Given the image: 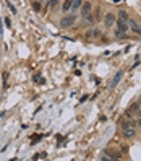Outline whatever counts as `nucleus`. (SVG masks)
<instances>
[{
  "mask_svg": "<svg viewBox=\"0 0 141 161\" xmlns=\"http://www.w3.org/2000/svg\"><path fill=\"white\" fill-rule=\"evenodd\" d=\"M7 80H8V72H3V83L7 85Z\"/></svg>",
  "mask_w": 141,
  "mask_h": 161,
  "instance_id": "nucleus-19",
  "label": "nucleus"
},
{
  "mask_svg": "<svg viewBox=\"0 0 141 161\" xmlns=\"http://www.w3.org/2000/svg\"><path fill=\"white\" fill-rule=\"evenodd\" d=\"M71 5H73V0H63V3H62V11L63 13H68L71 10Z\"/></svg>",
  "mask_w": 141,
  "mask_h": 161,
  "instance_id": "nucleus-8",
  "label": "nucleus"
},
{
  "mask_svg": "<svg viewBox=\"0 0 141 161\" xmlns=\"http://www.w3.org/2000/svg\"><path fill=\"white\" fill-rule=\"evenodd\" d=\"M94 18H96V21L101 20V7H96V10H94Z\"/></svg>",
  "mask_w": 141,
  "mask_h": 161,
  "instance_id": "nucleus-15",
  "label": "nucleus"
},
{
  "mask_svg": "<svg viewBox=\"0 0 141 161\" xmlns=\"http://www.w3.org/2000/svg\"><path fill=\"white\" fill-rule=\"evenodd\" d=\"M114 36H115L117 39H125V38H126V33H125V31H120V30H117V28H115V31H114Z\"/></svg>",
  "mask_w": 141,
  "mask_h": 161,
  "instance_id": "nucleus-11",
  "label": "nucleus"
},
{
  "mask_svg": "<svg viewBox=\"0 0 141 161\" xmlns=\"http://www.w3.org/2000/svg\"><path fill=\"white\" fill-rule=\"evenodd\" d=\"M59 3H60V0H49V3H47V7H49L51 10H55L57 7H59Z\"/></svg>",
  "mask_w": 141,
  "mask_h": 161,
  "instance_id": "nucleus-13",
  "label": "nucleus"
},
{
  "mask_svg": "<svg viewBox=\"0 0 141 161\" xmlns=\"http://www.w3.org/2000/svg\"><path fill=\"white\" fill-rule=\"evenodd\" d=\"M8 7H10L11 13H13V15H16V8H15V5H11V2H8Z\"/></svg>",
  "mask_w": 141,
  "mask_h": 161,
  "instance_id": "nucleus-17",
  "label": "nucleus"
},
{
  "mask_svg": "<svg viewBox=\"0 0 141 161\" xmlns=\"http://www.w3.org/2000/svg\"><path fill=\"white\" fill-rule=\"evenodd\" d=\"M75 21H76V16L75 15H65L60 21H59V26L63 28V30H67V28H70L71 25H75Z\"/></svg>",
  "mask_w": 141,
  "mask_h": 161,
  "instance_id": "nucleus-1",
  "label": "nucleus"
},
{
  "mask_svg": "<svg viewBox=\"0 0 141 161\" xmlns=\"http://www.w3.org/2000/svg\"><path fill=\"white\" fill-rule=\"evenodd\" d=\"M83 20H84L86 23H89V26H92L94 23H96V18L92 16V13H88L86 16H83Z\"/></svg>",
  "mask_w": 141,
  "mask_h": 161,
  "instance_id": "nucleus-10",
  "label": "nucleus"
},
{
  "mask_svg": "<svg viewBox=\"0 0 141 161\" xmlns=\"http://www.w3.org/2000/svg\"><path fill=\"white\" fill-rule=\"evenodd\" d=\"M115 20H117V16L112 11H107L106 16H104V26L106 28H112V26L115 25Z\"/></svg>",
  "mask_w": 141,
  "mask_h": 161,
  "instance_id": "nucleus-2",
  "label": "nucleus"
},
{
  "mask_svg": "<svg viewBox=\"0 0 141 161\" xmlns=\"http://www.w3.org/2000/svg\"><path fill=\"white\" fill-rule=\"evenodd\" d=\"M123 73H125L123 70H118V72H117V73H115V76L112 78L110 85H109V90H115V88H117V85L120 83V80H122V76H123Z\"/></svg>",
  "mask_w": 141,
  "mask_h": 161,
  "instance_id": "nucleus-3",
  "label": "nucleus"
},
{
  "mask_svg": "<svg viewBox=\"0 0 141 161\" xmlns=\"http://www.w3.org/2000/svg\"><path fill=\"white\" fill-rule=\"evenodd\" d=\"M94 36H96V38H99V36H101V31H99V30H94Z\"/></svg>",
  "mask_w": 141,
  "mask_h": 161,
  "instance_id": "nucleus-20",
  "label": "nucleus"
},
{
  "mask_svg": "<svg viewBox=\"0 0 141 161\" xmlns=\"http://www.w3.org/2000/svg\"><path fill=\"white\" fill-rule=\"evenodd\" d=\"M140 104H141V99H140Z\"/></svg>",
  "mask_w": 141,
  "mask_h": 161,
  "instance_id": "nucleus-22",
  "label": "nucleus"
},
{
  "mask_svg": "<svg viewBox=\"0 0 141 161\" xmlns=\"http://www.w3.org/2000/svg\"><path fill=\"white\" fill-rule=\"evenodd\" d=\"M117 18H120V20H125V21H128V20H130V16H128V13H126L125 10H120V11H118V15H117Z\"/></svg>",
  "mask_w": 141,
  "mask_h": 161,
  "instance_id": "nucleus-12",
  "label": "nucleus"
},
{
  "mask_svg": "<svg viewBox=\"0 0 141 161\" xmlns=\"http://www.w3.org/2000/svg\"><path fill=\"white\" fill-rule=\"evenodd\" d=\"M80 11H81V18H83V16H86L88 13H92V3H91V2H83V5H81Z\"/></svg>",
  "mask_w": 141,
  "mask_h": 161,
  "instance_id": "nucleus-4",
  "label": "nucleus"
},
{
  "mask_svg": "<svg viewBox=\"0 0 141 161\" xmlns=\"http://www.w3.org/2000/svg\"><path fill=\"white\" fill-rule=\"evenodd\" d=\"M136 124H138V125H141V116L138 117V121H136Z\"/></svg>",
  "mask_w": 141,
  "mask_h": 161,
  "instance_id": "nucleus-21",
  "label": "nucleus"
},
{
  "mask_svg": "<svg viewBox=\"0 0 141 161\" xmlns=\"http://www.w3.org/2000/svg\"><path fill=\"white\" fill-rule=\"evenodd\" d=\"M86 38H88V39L94 38V30H89V31H88V33H86Z\"/></svg>",
  "mask_w": 141,
  "mask_h": 161,
  "instance_id": "nucleus-16",
  "label": "nucleus"
},
{
  "mask_svg": "<svg viewBox=\"0 0 141 161\" xmlns=\"http://www.w3.org/2000/svg\"><path fill=\"white\" fill-rule=\"evenodd\" d=\"M5 25H7V28H11V20L8 18V16L5 18Z\"/></svg>",
  "mask_w": 141,
  "mask_h": 161,
  "instance_id": "nucleus-18",
  "label": "nucleus"
},
{
  "mask_svg": "<svg viewBox=\"0 0 141 161\" xmlns=\"http://www.w3.org/2000/svg\"><path fill=\"white\" fill-rule=\"evenodd\" d=\"M81 5H83V0H73V5H71V10L73 13H76V11L81 8Z\"/></svg>",
  "mask_w": 141,
  "mask_h": 161,
  "instance_id": "nucleus-9",
  "label": "nucleus"
},
{
  "mask_svg": "<svg viewBox=\"0 0 141 161\" xmlns=\"http://www.w3.org/2000/svg\"><path fill=\"white\" fill-rule=\"evenodd\" d=\"M128 23H130V30L135 33V34H138V36H141V25L138 23L136 20H133V18H130L128 20Z\"/></svg>",
  "mask_w": 141,
  "mask_h": 161,
  "instance_id": "nucleus-5",
  "label": "nucleus"
},
{
  "mask_svg": "<svg viewBox=\"0 0 141 161\" xmlns=\"http://www.w3.org/2000/svg\"><path fill=\"white\" fill-rule=\"evenodd\" d=\"M41 5H42V0H36V2H33V10L41 11Z\"/></svg>",
  "mask_w": 141,
  "mask_h": 161,
  "instance_id": "nucleus-14",
  "label": "nucleus"
},
{
  "mask_svg": "<svg viewBox=\"0 0 141 161\" xmlns=\"http://www.w3.org/2000/svg\"><path fill=\"white\" fill-rule=\"evenodd\" d=\"M135 129H133V125H128V127H125V129H123V137H125V138H133V137H135Z\"/></svg>",
  "mask_w": 141,
  "mask_h": 161,
  "instance_id": "nucleus-7",
  "label": "nucleus"
},
{
  "mask_svg": "<svg viewBox=\"0 0 141 161\" xmlns=\"http://www.w3.org/2000/svg\"><path fill=\"white\" fill-rule=\"evenodd\" d=\"M128 26H130V25H128V21L120 20V18H117V20H115V28H117V30L125 31V33H126V31H128Z\"/></svg>",
  "mask_w": 141,
  "mask_h": 161,
  "instance_id": "nucleus-6",
  "label": "nucleus"
}]
</instances>
